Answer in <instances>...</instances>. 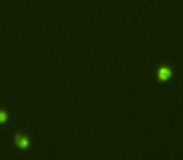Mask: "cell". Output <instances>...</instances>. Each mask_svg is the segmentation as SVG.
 I'll use <instances>...</instances> for the list:
<instances>
[{
  "label": "cell",
  "instance_id": "obj_2",
  "mask_svg": "<svg viewBox=\"0 0 183 160\" xmlns=\"http://www.w3.org/2000/svg\"><path fill=\"white\" fill-rule=\"evenodd\" d=\"M169 75H171V71H169V70H168V69H162L161 70V71H159V78L162 79V80H166L168 76H169Z\"/></svg>",
  "mask_w": 183,
  "mask_h": 160
},
{
  "label": "cell",
  "instance_id": "obj_3",
  "mask_svg": "<svg viewBox=\"0 0 183 160\" xmlns=\"http://www.w3.org/2000/svg\"><path fill=\"white\" fill-rule=\"evenodd\" d=\"M0 121H5V114L0 113Z\"/></svg>",
  "mask_w": 183,
  "mask_h": 160
},
{
  "label": "cell",
  "instance_id": "obj_1",
  "mask_svg": "<svg viewBox=\"0 0 183 160\" xmlns=\"http://www.w3.org/2000/svg\"><path fill=\"white\" fill-rule=\"evenodd\" d=\"M17 141L19 144V146H22V148H25L28 145V140L24 136H17Z\"/></svg>",
  "mask_w": 183,
  "mask_h": 160
}]
</instances>
